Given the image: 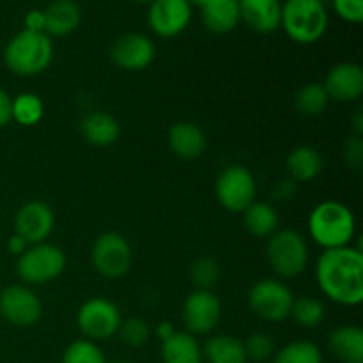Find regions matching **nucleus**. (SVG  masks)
I'll return each mask as SVG.
<instances>
[{
  "label": "nucleus",
  "instance_id": "22",
  "mask_svg": "<svg viewBox=\"0 0 363 363\" xmlns=\"http://www.w3.org/2000/svg\"><path fill=\"white\" fill-rule=\"evenodd\" d=\"M201 18L204 27L213 34H229L238 23L240 18V2L238 0H209L201 7Z\"/></svg>",
  "mask_w": 363,
  "mask_h": 363
},
{
  "label": "nucleus",
  "instance_id": "4",
  "mask_svg": "<svg viewBox=\"0 0 363 363\" xmlns=\"http://www.w3.org/2000/svg\"><path fill=\"white\" fill-rule=\"evenodd\" d=\"M280 27L298 45H314L328 28V11L323 0H286L282 2Z\"/></svg>",
  "mask_w": 363,
  "mask_h": 363
},
{
  "label": "nucleus",
  "instance_id": "42",
  "mask_svg": "<svg viewBox=\"0 0 363 363\" xmlns=\"http://www.w3.org/2000/svg\"><path fill=\"white\" fill-rule=\"evenodd\" d=\"M353 124H354V135H360V137H362V133H363V116H362L360 110H358L357 116H354Z\"/></svg>",
  "mask_w": 363,
  "mask_h": 363
},
{
  "label": "nucleus",
  "instance_id": "39",
  "mask_svg": "<svg viewBox=\"0 0 363 363\" xmlns=\"http://www.w3.org/2000/svg\"><path fill=\"white\" fill-rule=\"evenodd\" d=\"M294 194H296V183L293 179H286L279 183L275 191H273L275 199H279V201H289V199L294 197Z\"/></svg>",
  "mask_w": 363,
  "mask_h": 363
},
{
  "label": "nucleus",
  "instance_id": "6",
  "mask_svg": "<svg viewBox=\"0 0 363 363\" xmlns=\"http://www.w3.org/2000/svg\"><path fill=\"white\" fill-rule=\"evenodd\" d=\"M266 257L280 279H296L308 264V247L298 230L279 229L268 238Z\"/></svg>",
  "mask_w": 363,
  "mask_h": 363
},
{
  "label": "nucleus",
  "instance_id": "8",
  "mask_svg": "<svg viewBox=\"0 0 363 363\" xmlns=\"http://www.w3.org/2000/svg\"><path fill=\"white\" fill-rule=\"evenodd\" d=\"M216 201L230 213H243L255 202L257 181L245 165H230L218 174L215 183Z\"/></svg>",
  "mask_w": 363,
  "mask_h": 363
},
{
  "label": "nucleus",
  "instance_id": "12",
  "mask_svg": "<svg viewBox=\"0 0 363 363\" xmlns=\"http://www.w3.org/2000/svg\"><path fill=\"white\" fill-rule=\"evenodd\" d=\"M183 325L194 337L208 335L222 319V301L213 291L195 289L183 303Z\"/></svg>",
  "mask_w": 363,
  "mask_h": 363
},
{
  "label": "nucleus",
  "instance_id": "35",
  "mask_svg": "<svg viewBox=\"0 0 363 363\" xmlns=\"http://www.w3.org/2000/svg\"><path fill=\"white\" fill-rule=\"evenodd\" d=\"M337 16L346 23L360 25L363 21V0H332Z\"/></svg>",
  "mask_w": 363,
  "mask_h": 363
},
{
  "label": "nucleus",
  "instance_id": "2",
  "mask_svg": "<svg viewBox=\"0 0 363 363\" xmlns=\"http://www.w3.org/2000/svg\"><path fill=\"white\" fill-rule=\"evenodd\" d=\"M357 233V218L346 204L323 201L308 215V234L323 250L350 247Z\"/></svg>",
  "mask_w": 363,
  "mask_h": 363
},
{
  "label": "nucleus",
  "instance_id": "43",
  "mask_svg": "<svg viewBox=\"0 0 363 363\" xmlns=\"http://www.w3.org/2000/svg\"><path fill=\"white\" fill-rule=\"evenodd\" d=\"M188 4H190L191 7L194 6H197V7H202V6H206V4L209 2V0H186Z\"/></svg>",
  "mask_w": 363,
  "mask_h": 363
},
{
  "label": "nucleus",
  "instance_id": "11",
  "mask_svg": "<svg viewBox=\"0 0 363 363\" xmlns=\"http://www.w3.org/2000/svg\"><path fill=\"white\" fill-rule=\"evenodd\" d=\"M0 318L13 326L28 328L41 321L43 303L30 286L13 284L0 293Z\"/></svg>",
  "mask_w": 363,
  "mask_h": 363
},
{
  "label": "nucleus",
  "instance_id": "15",
  "mask_svg": "<svg viewBox=\"0 0 363 363\" xmlns=\"http://www.w3.org/2000/svg\"><path fill=\"white\" fill-rule=\"evenodd\" d=\"M55 229V215L46 202L30 201L18 209L14 216V234L28 245L45 243Z\"/></svg>",
  "mask_w": 363,
  "mask_h": 363
},
{
  "label": "nucleus",
  "instance_id": "41",
  "mask_svg": "<svg viewBox=\"0 0 363 363\" xmlns=\"http://www.w3.org/2000/svg\"><path fill=\"white\" fill-rule=\"evenodd\" d=\"M176 332H177V330L174 328V325L170 321H162L158 326H156V330H155L156 337H158L162 342H165L167 339H170V337H172Z\"/></svg>",
  "mask_w": 363,
  "mask_h": 363
},
{
  "label": "nucleus",
  "instance_id": "27",
  "mask_svg": "<svg viewBox=\"0 0 363 363\" xmlns=\"http://www.w3.org/2000/svg\"><path fill=\"white\" fill-rule=\"evenodd\" d=\"M11 116L14 123L20 126H35L41 123L45 116V103L34 92H21L11 101Z\"/></svg>",
  "mask_w": 363,
  "mask_h": 363
},
{
  "label": "nucleus",
  "instance_id": "21",
  "mask_svg": "<svg viewBox=\"0 0 363 363\" xmlns=\"http://www.w3.org/2000/svg\"><path fill=\"white\" fill-rule=\"evenodd\" d=\"M328 350L340 363H363V330L342 325L328 335Z\"/></svg>",
  "mask_w": 363,
  "mask_h": 363
},
{
  "label": "nucleus",
  "instance_id": "28",
  "mask_svg": "<svg viewBox=\"0 0 363 363\" xmlns=\"http://www.w3.org/2000/svg\"><path fill=\"white\" fill-rule=\"evenodd\" d=\"M330 98L326 94L323 84L318 82H312V84L303 85L300 91L294 96V106H296L298 112L305 117H318L328 106Z\"/></svg>",
  "mask_w": 363,
  "mask_h": 363
},
{
  "label": "nucleus",
  "instance_id": "34",
  "mask_svg": "<svg viewBox=\"0 0 363 363\" xmlns=\"http://www.w3.org/2000/svg\"><path fill=\"white\" fill-rule=\"evenodd\" d=\"M243 347L247 360L254 363L268 362L275 354V342L268 333H252L247 340H243Z\"/></svg>",
  "mask_w": 363,
  "mask_h": 363
},
{
  "label": "nucleus",
  "instance_id": "38",
  "mask_svg": "<svg viewBox=\"0 0 363 363\" xmlns=\"http://www.w3.org/2000/svg\"><path fill=\"white\" fill-rule=\"evenodd\" d=\"M11 98L4 89H0V130L6 126H9V123H13V116H11Z\"/></svg>",
  "mask_w": 363,
  "mask_h": 363
},
{
  "label": "nucleus",
  "instance_id": "29",
  "mask_svg": "<svg viewBox=\"0 0 363 363\" xmlns=\"http://www.w3.org/2000/svg\"><path fill=\"white\" fill-rule=\"evenodd\" d=\"M272 363H323L321 347L311 340H294L275 351Z\"/></svg>",
  "mask_w": 363,
  "mask_h": 363
},
{
  "label": "nucleus",
  "instance_id": "40",
  "mask_svg": "<svg viewBox=\"0 0 363 363\" xmlns=\"http://www.w3.org/2000/svg\"><path fill=\"white\" fill-rule=\"evenodd\" d=\"M28 247H30V245H28L23 238L18 236V234H13V236L9 238V241H7V250L14 255H21Z\"/></svg>",
  "mask_w": 363,
  "mask_h": 363
},
{
  "label": "nucleus",
  "instance_id": "3",
  "mask_svg": "<svg viewBox=\"0 0 363 363\" xmlns=\"http://www.w3.org/2000/svg\"><path fill=\"white\" fill-rule=\"evenodd\" d=\"M53 41L45 32L21 30L9 39L4 50V62L18 77H35L50 67Z\"/></svg>",
  "mask_w": 363,
  "mask_h": 363
},
{
  "label": "nucleus",
  "instance_id": "30",
  "mask_svg": "<svg viewBox=\"0 0 363 363\" xmlns=\"http://www.w3.org/2000/svg\"><path fill=\"white\" fill-rule=\"evenodd\" d=\"M291 315L296 321L298 326L307 330H314L323 325L326 318V307L323 305L321 300L312 296H301L294 298L293 308H291Z\"/></svg>",
  "mask_w": 363,
  "mask_h": 363
},
{
  "label": "nucleus",
  "instance_id": "37",
  "mask_svg": "<svg viewBox=\"0 0 363 363\" xmlns=\"http://www.w3.org/2000/svg\"><path fill=\"white\" fill-rule=\"evenodd\" d=\"M25 28L28 32H45L46 28V18L43 9H30L23 18Z\"/></svg>",
  "mask_w": 363,
  "mask_h": 363
},
{
  "label": "nucleus",
  "instance_id": "13",
  "mask_svg": "<svg viewBox=\"0 0 363 363\" xmlns=\"http://www.w3.org/2000/svg\"><path fill=\"white\" fill-rule=\"evenodd\" d=\"M194 7L186 0H152L149 4L147 23L158 38H176L191 21Z\"/></svg>",
  "mask_w": 363,
  "mask_h": 363
},
{
  "label": "nucleus",
  "instance_id": "9",
  "mask_svg": "<svg viewBox=\"0 0 363 363\" xmlns=\"http://www.w3.org/2000/svg\"><path fill=\"white\" fill-rule=\"evenodd\" d=\"M91 262L92 268L105 279H123L130 272L133 262L131 245L119 233L99 234L92 245Z\"/></svg>",
  "mask_w": 363,
  "mask_h": 363
},
{
  "label": "nucleus",
  "instance_id": "23",
  "mask_svg": "<svg viewBox=\"0 0 363 363\" xmlns=\"http://www.w3.org/2000/svg\"><path fill=\"white\" fill-rule=\"evenodd\" d=\"M289 179L294 183H308L314 181L323 170V156L312 145H300L293 149L286 160Z\"/></svg>",
  "mask_w": 363,
  "mask_h": 363
},
{
  "label": "nucleus",
  "instance_id": "18",
  "mask_svg": "<svg viewBox=\"0 0 363 363\" xmlns=\"http://www.w3.org/2000/svg\"><path fill=\"white\" fill-rule=\"evenodd\" d=\"M206 135L197 124L181 121L169 130V147L183 160H197L206 151Z\"/></svg>",
  "mask_w": 363,
  "mask_h": 363
},
{
  "label": "nucleus",
  "instance_id": "25",
  "mask_svg": "<svg viewBox=\"0 0 363 363\" xmlns=\"http://www.w3.org/2000/svg\"><path fill=\"white\" fill-rule=\"evenodd\" d=\"M280 216L269 202H257L248 206L243 211V225L252 236L269 238L279 230Z\"/></svg>",
  "mask_w": 363,
  "mask_h": 363
},
{
  "label": "nucleus",
  "instance_id": "19",
  "mask_svg": "<svg viewBox=\"0 0 363 363\" xmlns=\"http://www.w3.org/2000/svg\"><path fill=\"white\" fill-rule=\"evenodd\" d=\"M82 137L96 147H108L116 144L121 135V124L112 113L94 110L89 112L80 123Z\"/></svg>",
  "mask_w": 363,
  "mask_h": 363
},
{
  "label": "nucleus",
  "instance_id": "16",
  "mask_svg": "<svg viewBox=\"0 0 363 363\" xmlns=\"http://www.w3.org/2000/svg\"><path fill=\"white\" fill-rule=\"evenodd\" d=\"M330 99L339 103H351L363 94V69L357 62H340L333 66L323 82Z\"/></svg>",
  "mask_w": 363,
  "mask_h": 363
},
{
  "label": "nucleus",
  "instance_id": "36",
  "mask_svg": "<svg viewBox=\"0 0 363 363\" xmlns=\"http://www.w3.org/2000/svg\"><path fill=\"white\" fill-rule=\"evenodd\" d=\"M342 155L347 165H351L353 169H360L363 163V140L360 135H353L344 142Z\"/></svg>",
  "mask_w": 363,
  "mask_h": 363
},
{
  "label": "nucleus",
  "instance_id": "32",
  "mask_svg": "<svg viewBox=\"0 0 363 363\" xmlns=\"http://www.w3.org/2000/svg\"><path fill=\"white\" fill-rule=\"evenodd\" d=\"M220 275H222L220 264L209 255L195 259L194 264L190 266V279L197 289L211 291L218 284Z\"/></svg>",
  "mask_w": 363,
  "mask_h": 363
},
{
  "label": "nucleus",
  "instance_id": "17",
  "mask_svg": "<svg viewBox=\"0 0 363 363\" xmlns=\"http://www.w3.org/2000/svg\"><path fill=\"white\" fill-rule=\"evenodd\" d=\"M240 18L259 34H272L280 28L282 2L280 0H238Z\"/></svg>",
  "mask_w": 363,
  "mask_h": 363
},
{
  "label": "nucleus",
  "instance_id": "10",
  "mask_svg": "<svg viewBox=\"0 0 363 363\" xmlns=\"http://www.w3.org/2000/svg\"><path fill=\"white\" fill-rule=\"evenodd\" d=\"M121 321L119 307L106 298H91L77 312L78 330L92 342H101L117 335Z\"/></svg>",
  "mask_w": 363,
  "mask_h": 363
},
{
  "label": "nucleus",
  "instance_id": "44",
  "mask_svg": "<svg viewBox=\"0 0 363 363\" xmlns=\"http://www.w3.org/2000/svg\"><path fill=\"white\" fill-rule=\"evenodd\" d=\"M135 2H142V4H151L152 0H135Z\"/></svg>",
  "mask_w": 363,
  "mask_h": 363
},
{
  "label": "nucleus",
  "instance_id": "7",
  "mask_svg": "<svg viewBox=\"0 0 363 363\" xmlns=\"http://www.w3.org/2000/svg\"><path fill=\"white\" fill-rule=\"evenodd\" d=\"M294 294L279 279H261L248 291V307L268 323H280L291 318Z\"/></svg>",
  "mask_w": 363,
  "mask_h": 363
},
{
  "label": "nucleus",
  "instance_id": "1",
  "mask_svg": "<svg viewBox=\"0 0 363 363\" xmlns=\"http://www.w3.org/2000/svg\"><path fill=\"white\" fill-rule=\"evenodd\" d=\"M315 282L328 300L342 307L363 301V254L358 247L325 250L315 262Z\"/></svg>",
  "mask_w": 363,
  "mask_h": 363
},
{
  "label": "nucleus",
  "instance_id": "31",
  "mask_svg": "<svg viewBox=\"0 0 363 363\" xmlns=\"http://www.w3.org/2000/svg\"><path fill=\"white\" fill-rule=\"evenodd\" d=\"M62 363H108L98 342L78 339L64 350Z\"/></svg>",
  "mask_w": 363,
  "mask_h": 363
},
{
  "label": "nucleus",
  "instance_id": "5",
  "mask_svg": "<svg viewBox=\"0 0 363 363\" xmlns=\"http://www.w3.org/2000/svg\"><path fill=\"white\" fill-rule=\"evenodd\" d=\"M66 254L52 243L30 245L16 261V275L25 286H45L59 279L66 269Z\"/></svg>",
  "mask_w": 363,
  "mask_h": 363
},
{
  "label": "nucleus",
  "instance_id": "24",
  "mask_svg": "<svg viewBox=\"0 0 363 363\" xmlns=\"http://www.w3.org/2000/svg\"><path fill=\"white\" fill-rule=\"evenodd\" d=\"M163 363H204L202 346L191 333L176 332L162 342Z\"/></svg>",
  "mask_w": 363,
  "mask_h": 363
},
{
  "label": "nucleus",
  "instance_id": "20",
  "mask_svg": "<svg viewBox=\"0 0 363 363\" xmlns=\"http://www.w3.org/2000/svg\"><path fill=\"white\" fill-rule=\"evenodd\" d=\"M45 34L50 38H64L80 27L82 9L74 0H53L45 9Z\"/></svg>",
  "mask_w": 363,
  "mask_h": 363
},
{
  "label": "nucleus",
  "instance_id": "45",
  "mask_svg": "<svg viewBox=\"0 0 363 363\" xmlns=\"http://www.w3.org/2000/svg\"><path fill=\"white\" fill-rule=\"evenodd\" d=\"M116 363H131V362H124V360H121V362H116Z\"/></svg>",
  "mask_w": 363,
  "mask_h": 363
},
{
  "label": "nucleus",
  "instance_id": "14",
  "mask_svg": "<svg viewBox=\"0 0 363 363\" xmlns=\"http://www.w3.org/2000/svg\"><path fill=\"white\" fill-rule=\"evenodd\" d=\"M156 57V46L151 38L140 32H130L113 41L110 48V59L119 69L142 71L151 66Z\"/></svg>",
  "mask_w": 363,
  "mask_h": 363
},
{
  "label": "nucleus",
  "instance_id": "26",
  "mask_svg": "<svg viewBox=\"0 0 363 363\" xmlns=\"http://www.w3.org/2000/svg\"><path fill=\"white\" fill-rule=\"evenodd\" d=\"M202 357L208 363H247L243 340L233 335H215L202 346Z\"/></svg>",
  "mask_w": 363,
  "mask_h": 363
},
{
  "label": "nucleus",
  "instance_id": "33",
  "mask_svg": "<svg viewBox=\"0 0 363 363\" xmlns=\"http://www.w3.org/2000/svg\"><path fill=\"white\" fill-rule=\"evenodd\" d=\"M117 335L126 346L130 347H142L149 340L151 328L147 323L140 318H128L123 319L117 330Z\"/></svg>",
  "mask_w": 363,
  "mask_h": 363
}]
</instances>
